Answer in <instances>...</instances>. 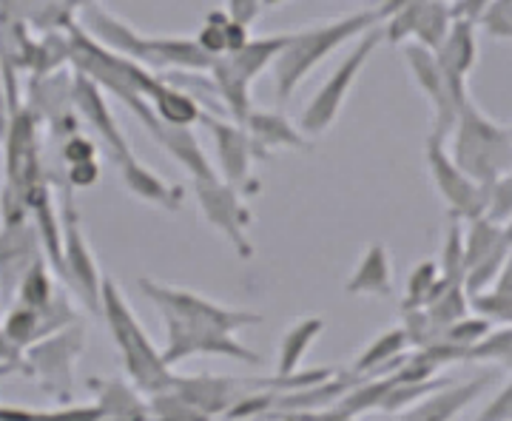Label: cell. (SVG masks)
Returning a JSON list of instances; mask_svg holds the SVG:
<instances>
[{
    "label": "cell",
    "instance_id": "6da1fadb",
    "mask_svg": "<svg viewBox=\"0 0 512 421\" xmlns=\"http://www.w3.org/2000/svg\"><path fill=\"white\" fill-rule=\"evenodd\" d=\"M80 15L77 26L92 37L94 43H100L103 49H109L114 55L134 60L146 69H168V66H177V69H197L205 72L211 69V57L202 52L197 46V40H188V37H148L134 32L128 23L120 18L109 15L103 6L97 3H86L80 6Z\"/></svg>",
    "mask_w": 512,
    "mask_h": 421
},
{
    "label": "cell",
    "instance_id": "7a4b0ae2",
    "mask_svg": "<svg viewBox=\"0 0 512 421\" xmlns=\"http://www.w3.org/2000/svg\"><path fill=\"white\" fill-rule=\"evenodd\" d=\"M396 12V3L376 6V9H362L350 18L330 20L322 26H311L302 32H293L282 49V55L274 63V83L279 103H288L296 86L308 77V74L330 55L336 52L342 43H348L353 37H362L373 29H379L387 18Z\"/></svg>",
    "mask_w": 512,
    "mask_h": 421
},
{
    "label": "cell",
    "instance_id": "3957f363",
    "mask_svg": "<svg viewBox=\"0 0 512 421\" xmlns=\"http://www.w3.org/2000/svg\"><path fill=\"white\" fill-rule=\"evenodd\" d=\"M100 316L106 319L111 339L123 356L131 385L140 393H146L148 399L168 393L174 387L177 373L165 365L163 353L154 348V342L148 339L146 328L140 325V319L131 311L120 285L109 276H103V313Z\"/></svg>",
    "mask_w": 512,
    "mask_h": 421
},
{
    "label": "cell",
    "instance_id": "277c9868",
    "mask_svg": "<svg viewBox=\"0 0 512 421\" xmlns=\"http://www.w3.org/2000/svg\"><path fill=\"white\" fill-rule=\"evenodd\" d=\"M456 143L450 160L481 188H493L504 174L512 171V137L510 131L498 129L467 100L458 114Z\"/></svg>",
    "mask_w": 512,
    "mask_h": 421
},
{
    "label": "cell",
    "instance_id": "5b68a950",
    "mask_svg": "<svg viewBox=\"0 0 512 421\" xmlns=\"http://www.w3.org/2000/svg\"><path fill=\"white\" fill-rule=\"evenodd\" d=\"M137 285H140L143 296L157 305V311L163 313V316H171V319H180L185 325L220 330V333H231L234 336L237 330L251 328V325L262 322L259 313L234 311V308H225V305H217V302L205 299L197 291L165 285V282H154L148 276H143Z\"/></svg>",
    "mask_w": 512,
    "mask_h": 421
},
{
    "label": "cell",
    "instance_id": "8992f818",
    "mask_svg": "<svg viewBox=\"0 0 512 421\" xmlns=\"http://www.w3.org/2000/svg\"><path fill=\"white\" fill-rule=\"evenodd\" d=\"M86 348V328L74 322L72 328L60 330L55 336H46L23 350L26 376H32L43 393H49L55 402L66 404L74 396V367Z\"/></svg>",
    "mask_w": 512,
    "mask_h": 421
},
{
    "label": "cell",
    "instance_id": "52a82bcc",
    "mask_svg": "<svg viewBox=\"0 0 512 421\" xmlns=\"http://www.w3.org/2000/svg\"><path fill=\"white\" fill-rule=\"evenodd\" d=\"M60 231H63V251H60V279L77 293V299L94 311L103 313V274L97 268L92 245L80 228V217L74 208L72 194L60 200Z\"/></svg>",
    "mask_w": 512,
    "mask_h": 421
},
{
    "label": "cell",
    "instance_id": "ba28073f",
    "mask_svg": "<svg viewBox=\"0 0 512 421\" xmlns=\"http://www.w3.org/2000/svg\"><path fill=\"white\" fill-rule=\"evenodd\" d=\"M382 40H384L382 26L359 37V43L350 49V55L345 57L333 72H330V77L325 80V86L313 94V100L308 103L305 114H302V134H308V137H319V134H325V131L336 123V117H339V111H342V106H345V100H348L353 83L359 80V74H362V69H365V63L370 60V55L379 49V43H382Z\"/></svg>",
    "mask_w": 512,
    "mask_h": 421
},
{
    "label": "cell",
    "instance_id": "9c48e42d",
    "mask_svg": "<svg viewBox=\"0 0 512 421\" xmlns=\"http://www.w3.org/2000/svg\"><path fill=\"white\" fill-rule=\"evenodd\" d=\"M163 322L165 339H168L163 350V362L168 367L188 362L194 356H225V359L242 362V365H259L262 362V356L256 350L245 348L231 333L185 325V322L171 319V316H163Z\"/></svg>",
    "mask_w": 512,
    "mask_h": 421
},
{
    "label": "cell",
    "instance_id": "30bf717a",
    "mask_svg": "<svg viewBox=\"0 0 512 421\" xmlns=\"http://www.w3.org/2000/svg\"><path fill=\"white\" fill-rule=\"evenodd\" d=\"M427 168H430V177L439 188V194L447 202V208L453 211V217L458 220H481L487 214V200H490V191L476 185L461 168H458L447 148L441 140H427Z\"/></svg>",
    "mask_w": 512,
    "mask_h": 421
},
{
    "label": "cell",
    "instance_id": "8fae6325",
    "mask_svg": "<svg viewBox=\"0 0 512 421\" xmlns=\"http://www.w3.org/2000/svg\"><path fill=\"white\" fill-rule=\"evenodd\" d=\"M453 29V15L447 3H396V12L387 18L384 37L390 43L416 40V46L427 52H439Z\"/></svg>",
    "mask_w": 512,
    "mask_h": 421
},
{
    "label": "cell",
    "instance_id": "7c38bea8",
    "mask_svg": "<svg viewBox=\"0 0 512 421\" xmlns=\"http://www.w3.org/2000/svg\"><path fill=\"white\" fill-rule=\"evenodd\" d=\"M72 106L80 111V117L92 126L94 134L103 140V146L109 148L111 160H114L117 168H123V165H128L131 160H137L131 146H128L126 134L120 131L117 120H114V111L109 109L103 89L94 86L89 77H83V74L77 72H74L72 83Z\"/></svg>",
    "mask_w": 512,
    "mask_h": 421
},
{
    "label": "cell",
    "instance_id": "4fadbf2b",
    "mask_svg": "<svg viewBox=\"0 0 512 421\" xmlns=\"http://www.w3.org/2000/svg\"><path fill=\"white\" fill-rule=\"evenodd\" d=\"M43 257L32 220L0 222V299L15 302L20 279Z\"/></svg>",
    "mask_w": 512,
    "mask_h": 421
},
{
    "label": "cell",
    "instance_id": "5bb4252c",
    "mask_svg": "<svg viewBox=\"0 0 512 421\" xmlns=\"http://www.w3.org/2000/svg\"><path fill=\"white\" fill-rule=\"evenodd\" d=\"M197 200H200V211L205 220L211 222L220 234H225V239L237 248V254L242 259H248L254 254V245L248 239V211L245 205L239 202L237 191L228 183H208L197 185Z\"/></svg>",
    "mask_w": 512,
    "mask_h": 421
},
{
    "label": "cell",
    "instance_id": "9a60e30c",
    "mask_svg": "<svg viewBox=\"0 0 512 421\" xmlns=\"http://www.w3.org/2000/svg\"><path fill=\"white\" fill-rule=\"evenodd\" d=\"M259 382L248 379H225V376H177L174 393L194 404L205 416H214L222 410H234L242 399H248L256 390H271V387H256Z\"/></svg>",
    "mask_w": 512,
    "mask_h": 421
},
{
    "label": "cell",
    "instance_id": "2e32d148",
    "mask_svg": "<svg viewBox=\"0 0 512 421\" xmlns=\"http://www.w3.org/2000/svg\"><path fill=\"white\" fill-rule=\"evenodd\" d=\"M200 123L214 134L220 168L222 174H225V180H228V185L234 188V185L245 183L248 174H251V157H256L254 143H251L248 131L237 126V123L231 126L228 120L214 117L211 111H202Z\"/></svg>",
    "mask_w": 512,
    "mask_h": 421
},
{
    "label": "cell",
    "instance_id": "e0dca14e",
    "mask_svg": "<svg viewBox=\"0 0 512 421\" xmlns=\"http://www.w3.org/2000/svg\"><path fill=\"white\" fill-rule=\"evenodd\" d=\"M89 390L97 396L94 407L100 410V421H148V404L140 399V390L123 379H89Z\"/></svg>",
    "mask_w": 512,
    "mask_h": 421
},
{
    "label": "cell",
    "instance_id": "ac0fdd59",
    "mask_svg": "<svg viewBox=\"0 0 512 421\" xmlns=\"http://www.w3.org/2000/svg\"><path fill=\"white\" fill-rule=\"evenodd\" d=\"M441 72L447 74V80L453 86L467 89V77L473 72L478 60V43H476V26L464 23V20H453V29L447 40L441 43V49L436 52Z\"/></svg>",
    "mask_w": 512,
    "mask_h": 421
},
{
    "label": "cell",
    "instance_id": "d6986e66",
    "mask_svg": "<svg viewBox=\"0 0 512 421\" xmlns=\"http://www.w3.org/2000/svg\"><path fill=\"white\" fill-rule=\"evenodd\" d=\"M251 143H254V154L259 160H265L274 148H308V140L302 137V131H296L276 111H251L245 126Z\"/></svg>",
    "mask_w": 512,
    "mask_h": 421
},
{
    "label": "cell",
    "instance_id": "ffe728a7",
    "mask_svg": "<svg viewBox=\"0 0 512 421\" xmlns=\"http://www.w3.org/2000/svg\"><path fill=\"white\" fill-rule=\"evenodd\" d=\"M490 379H493V376L487 373V376L473 379V382H467V385H444L441 390H436L433 396H427L424 402H419L416 407H410V413H407L402 421H450L476 399Z\"/></svg>",
    "mask_w": 512,
    "mask_h": 421
},
{
    "label": "cell",
    "instance_id": "44dd1931",
    "mask_svg": "<svg viewBox=\"0 0 512 421\" xmlns=\"http://www.w3.org/2000/svg\"><path fill=\"white\" fill-rule=\"evenodd\" d=\"M345 291L350 296H390L393 293V268H390V254L384 242H370L367 251L359 259L356 271L348 279Z\"/></svg>",
    "mask_w": 512,
    "mask_h": 421
},
{
    "label": "cell",
    "instance_id": "7402d4cb",
    "mask_svg": "<svg viewBox=\"0 0 512 421\" xmlns=\"http://www.w3.org/2000/svg\"><path fill=\"white\" fill-rule=\"evenodd\" d=\"M120 180H123V185L134 197H140L143 202H151V205H160V208H168V211H177L180 202H183V188L168 185L160 174H154L140 160H131L128 165H123L120 168Z\"/></svg>",
    "mask_w": 512,
    "mask_h": 421
},
{
    "label": "cell",
    "instance_id": "603a6c76",
    "mask_svg": "<svg viewBox=\"0 0 512 421\" xmlns=\"http://www.w3.org/2000/svg\"><path fill=\"white\" fill-rule=\"evenodd\" d=\"M407 348H410V342H407L402 328L387 330V333L373 339L370 348L356 356L353 376H362V373H379V376H384V373H390V379H393V373L404 365L402 353Z\"/></svg>",
    "mask_w": 512,
    "mask_h": 421
},
{
    "label": "cell",
    "instance_id": "cb8c5ba5",
    "mask_svg": "<svg viewBox=\"0 0 512 421\" xmlns=\"http://www.w3.org/2000/svg\"><path fill=\"white\" fill-rule=\"evenodd\" d=\"M325 330V322L319 316H308L285 330L279 345V362H276V379H293L299 373V365L305 353L311 350L313 339Z\"/></svg>",
    "mask_w": 512,
    "mask_h": 421
},
{
    "label": "cell",
    "instance_id": "d4e9b609",
    "mask_svg": "<svg viewBox=\"0 0 512 421\" xmlns=\"http://www.w3.org/2000/svg\"><path fill=\"white\" fill-rule=\"evenodd\" d=\"M291 35H274V37H259V40H251L242 52L237 55H225L228 63L234 66V72L245 80V83H254L259 74L265 72L268 66H274L276 57L282 55L285 43H288Z\"/></svg>",
    "mask_w": 512,
    "mask_h": 421
},
{
    "label": "cell",
    "instance_id": "484cf974",
    "mask_svg": "<svg viewBox=\"0 0 512 421\" xmlns=\"http://www.w3.org/2000/svg\"><path fill=\"white\" fill-rule=\"evenodd\" d=\"M49 262H46V257H40L26 271V276L20 279L18 285V293H15V302L18 305H23V308H32V311H43L52 299H55V282H52V276H49Z\"/></svg>",
    "mask_w": 512,
    "mask_h": 421
},
{
    "label": "cell",
    "instance_id": "4316f807",
    "mask_svg": "<svg viewBox=\"0 0 512 421\" xmlns=\"http://www.w3.org/2000/svg\"><path fill=\"white\" fill-rule=\"evenodd\" d=\"M37 328H40V313L32 311V308H23L18 302L9 308V313H6L3 322H0V330H3V333L9 336V342H15L20 350L35 345Z\"/></svg>",
    "mask_w": 512,
    "mask_h": 421
},
{
    "label": "cell",
    "instance_id": "83f0119b",
    "mask_svg": "<svg viewBox=\"0 0 512 421\" xmlns=\"http://www.w3.org/2000/svg\"><path fill=\"white\" fill-rule=\"evenodd\" d=\"M148 421H211V416H205L194 404H188L174 390H168L160 396H151Z\"/></svg>",
    "mask_w": 512,
    "mask_h": 421
},
{
    "label": "cell",
    "instance_id": "f1b7e54d",
    "mask_svg": "<svg viewBox=\"0 0 512 421\" xmlns=\"http://www.w3.org/2000/svg\"><path fill=\"white\" fill-rule=\"evenodd\" d=\"M74 322H77V311H74V305L69 302V296L63 291L55 293V299L40 311V328H37V342L40 339H46V336H55L60 330L72 328Z\"/></svg>",
    "mask_w": 512,
    "mask_h": 421
},
{
    "label": "cell",
    "instance_id": "f546056e",
    "mask_svg": "<svg viewBox=\"0 0 512 421\" xmlns=\"http://www.w3.org/2000/svg\"><path fill=\"white\" fill-rule=\"evenodd\" d=\"M444 282L447 285H461L464 288V276H467V265H464V234L458 225L447 228V239H444Z\"/></svg>",
    "mask_w": 512,
    "mask_h": 421
},
{
    "label": "cell",
    "instance_id": "4dcf8cb0",
    "mask_svg": "<svg viewBox=\"0 0 512 421\" xmlns=\"http://www.w3.org/2000/svg\"><path fill=\"white\" fill-rule=\"evenodd\" d=\"M228 26H231V20L225 12H211L208 18H205V26H202V32L194 40H197V46H200L205 55L211 57V60H217V57H225V49H228Z\"/></svg>",
    "mask_w": 512,
    "mask_h": 421
},
{
    "label": "cell",
    "instance_id": "1f68e13d",
    "mask_svg": "<svg viewBox=\"0 0 512 421\" xmlns=\"http://www.w3.org/2000/svg\"><path fill=\"white\" fill-rule=\"evenodd\" d=\"M478 26H484L493 37H507V40H512V0L487 3L484 6V15L478 20Z\"/></svg>",
    "mask_w": 512,
    "mask_h": 421
},
{
    "label": "cell",
    "instance_id": "d6a6232c",
    "mask_svg": "<svg viewBox=\"0 0 512 421\" xmlns=\"http://www.w3.org/2000/svg\"><path fill=\"white\" fill-rule=\"evenodd\" d=\"M487 214H490V217H487L490 222L507 220L512 214V174H504V177L490 188Z\"/></svg>",
    "mask_w": 512,
    "mask_h": 421
},
{
    "label": "cell",
    "instance_id": "836d02e7",
    "mask_svg": "<svg viewBox=\"0 0 512 421\" xmlns=\"http://www.w3.org/2000/svg\"><path fill=\"white\" fill-rule=\"evenodd\" d=\"M94 154H97V148H94V143L86 134H74V137H69L63 143V160H66V165L92 163V160H97Z\"/></svg>",
    "mask_w": 512,
    "mask_h": 421
},
{
    "label": "cell",
    "instance_id": "e575fe53",
    "mask_svg": "<svg viewBox=\"0 0 512 421\" xmlns=\"http://www.w3.org/2000/svg\"><path fill=\"white\" fill-rule=\"evenodd\" d=\"M6 373H26V362H23V350L9 342V336L0 330V376Z\"/></svg>",
    "mask_w": 512,
    "mask_h": 421
},
{
    "label": "cell",
    "instance_id": "d590c367",
    "mask_svg": "<svg viewBox=\"0 0 512 421\" xmlns=\"http://www.w3.org/2000/svg\"><path fill=\"white\" fill-rule=\"evenodd\" d=\"M262 3H251V0H234V3H228V9H225V15L231 23H237L242 29H248L251 32V26L256 23V18L262 15Z\"/></svg>",
    "mask_w": 512,
    "mask_h": 421
},
{
    "label": "cell",
    "instance_id": "8d00e7d4",
    "mask_svg": "<svg viewBox=\"0 0 512 421\" xmlns=\"http://www.w3.org/2000/svg\"><path fill=\"white\" fill-rule=\"evenodd\" d=\"M478 421H512V382L484 407Z\"/></svg>",
    "mask_w": 512,
    "mask_h": 421
},
{
    "label": "cell",
    "instance_id": "74e56055",
    "mask_svg": "<svg viewBox=\"0 0 512 421\" xmlns=\"http://www.w3.org/2000/svg\"><path fill=\"white\" fill-rule=\"evenodd\" d=\"M97 180H100V163H97V160H92V163L69 165V174H66L69 188H92Z\"/></svg>",
    "mask_w": 512,
    "mask_h": 421
},
{
    "label": "cell",
    "instance_id": "f35d334b",
    "mask_svg": "<svg viewBox=\"0 0 512 421\" xmlns=\"http://www.w3.org/2000/svg\"><path fill=\"white\" fill-rule=\"evenodd\" d=\"M495 296H512V259L504 265V271H501V276H498Z\"/></svg>",
    "mask_w": 512,
    "mask_h": 421
},
{
    "label": "cell",
    "instance_id": "ab89813d",
    "mask_svg": "<svg viewBox=\"0 0 512 421\" xmlns=\"http://www.w3.org/2000/svg\"><path fill=\"white\" fill-rule=\"evenodd\" d=\"M0 305H3V299H0Z\"/></svg>",
    "mask_w": 512,
    "mask_h": 421
}]
</instances>
